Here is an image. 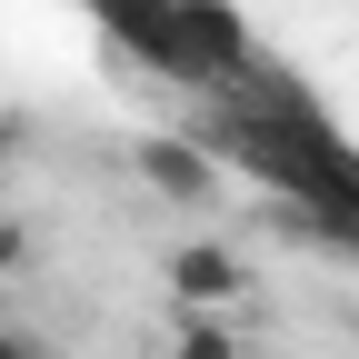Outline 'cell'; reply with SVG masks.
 Wrapping results in <instances>:
<instances>
[{
  "label": "cell",
  "instance_id": "6da1fadb",
  "mask_svg": "<svg viewBox=\"0 0 359 359\" xmlns=\"http://www.w3.org/2000/svg\"><path fill=\"white\" fill-rule=\"evenodd\" d=\"M170 299H180V309H200V320H219L230 299H250L240 250H230V240H180V250H170Z\"/></svg>",
  "mask_w": 359,
  "mask_h": 359
},
{
  "label": "cell",
  "instance_id": "7a4b0ae2",
  "mask_svg": "<svg viewBox=\"0 0 359 359\" xmlns=\"http://www.w3.org/2000/svg\"><path fill=\"white\" fill-rule=\"evenodd\" d=\"M140 180H150L160 200H180V210H200V200L219 190L210 150H190V140H140Z\"/></svg>",
  "mask_w": 359,
  "mask_h": 359
},
{
  "label": "cell",
  "instance_id": "3957f363",
  "mask_svg": "<svg viewBox=\"0 0 359 359\" xmlns=\"http://www.w3.org/2000/svg\"><path fill=\"white\" fill-rule=\"evenodd\" d=\"M170 359H250L230 330H219V320H200V309H180V349Z\"/></svg>",
  "mask_w": 359,
  "mask_h": 359
},
{
  "label": "cell",
  "instance_id": "277c9868",
  "mask_svg": "<svg viewBox=\"0 0 359 359\" xmlns=\"http://www.w3.org/2000/svg\"><path fill=\"white\" fill-rule=\"evenodd\" d=\"M30 259H40V240H30V219H11V210H0V280H20Z\"/></svg>",
  "mask_w": 359,
  "mask_h": 359
},
{
  "label": "cell",
  "instance_id": "5b68a950",
  "mask_svg": "<svg viewBox=\"0 0 359 359\" xmlns=\"http://www.w3.org/2000/svg\"><path fill=\"white\" fill-rule=\"evenodd\" d=\"M0 359H60V349H50V339H40L30 320H0Z\"/></svg>",
  "mask_w": 359,
  "mask_h": 359
},
{
  "label": "cell",
  "instance_id": "8992f818",
  "mask_svg": "<svg viewBox=\"0 0 359 359\" xmlns=\"http://www.w3.org/2000/svg\"><path fill=\"white\" fill-rule=\"evenodd\" d=\"M11 160H20V120L0 110V170H11Z\"/></svg>",
  "mask_w": 359,
  "mask_h": 359
}]
</instances>
